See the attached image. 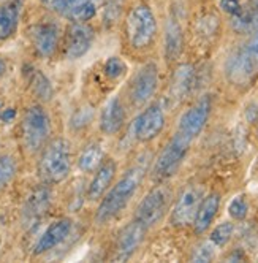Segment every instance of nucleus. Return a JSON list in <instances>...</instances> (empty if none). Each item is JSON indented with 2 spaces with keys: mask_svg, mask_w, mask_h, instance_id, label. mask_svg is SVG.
Masks as SVG:
<instances>
[{
  "mask_svg": "<svg viewBox=\"0 0 258 263\" xmlns=\"http://www.w3.org/2000/svg\"><path fill=\"white\" fill-rule=\"evenodd\" d=\"M92 118H94V111L90 108H80L71 118V125L75 128H83L92 121Z\"/></svg>",
  "mask_w": 258,
  "mask_h": 263,
  "instance_id": "nucleus-32",
  "label": "nucleus"
},
{
  "mask_svg": "<svg viewBox=\"0 0 258 263\" xmlns=\"http://www.w3.org/2000/svg\"><path fill=\"white\" fill-rule=\"evenodd\" d=\"M51 135V119L43 106L32 105L26 109L21 122L23 144L30 154L42 151Z\"/></svg>",
  "mask_w": 258,
  "mask_h": 263,
  "instance_id": "nucleus-5",
  "label": "nucleus"
},
{
  "mask_svg": "<svg viewBox=\"0 0 258 263\" xmlns=\"http://www.w3.org/2000/svg\"><path fill=\"white\" fill-rule=\"evenodd\" d=\"M16 162L11 156H0V189L8 185L16 176Z\"/></svg>",
  "mask_w": 258,
  "mask_h": 263,
  "instance_id": "nucleus-28",
  "label": "nucleus"
},
{
  "mask_svg": "<svg viewBox=\"0 0 258 263\" xmlns=\"http://www.w3.org/2000/svg\"><path fill=\"white\" fill-rule=\"evenodd\" d=\"M51 198H52V194L48 185L36 187L35 191H32V194L27 197L24 203V211H23L24 222L32 223V222L40 220L49 210Z\"/></svg>",
  "mask_w": 258,
  "mask_h": 263,
  "instance_id": "nucleus-20",
  "label": "nucleus"
},
{
  "mask_svg": "<svg viewBox=\"0 0 258 263\" xmlns=\"http://www.w3.org/2000/svg\"><path fill=\"white\" fill-rule=\"evenodd\" d=\"M203 200V189L198 185H190L187 189H184L182 194L179 195V198L176 200L173 210H171V216H170V222L173 227L177 229H184L189 227V225L193 223L196 211L200 208V203Z\"/></svg>",
  "mask_w": 258,
  "mask_h": 263,
  "instance_id": "nucleus-11",
  "label": "nucleus"
},
{
  "mask_svg": "<svg viewBox=\"0 0 258 263\" xmlns=\"http://www.w3.org/2000/svg\"><path fill=\"white\" fill-rule=\"evenodd\" d=\"M233 233H234V225L231 222H222L211 232L209 241L214 244L215 248H224L231 239Z\"/></svg>",
  "mask_w": 258,
  "mask_h": 263,
  "instance_id": "nucleus-27",
  "label": "nucleus"
},
{
  "mask_svg": "<svg viewBox=\"0 0 258 263\" xmlns=\"http://www.w3.org/2000/svg\"><path fill=\"white\" fill-rule=\"evenodd\" d=\"M249 213V203L246 200L244 195H237L231 200L230 206H228V214L234 219V220H244L246 216Z\"/></svg>",
  "mask_w": 258,
  "mask_h": 263,
  "instance_id": "nucleus-30",
  "label": "nucleus"
},
{
  "mask_svg": "<svg viewBox=\"0 0 258 263\" xmlns=\"http://www.w3.org/2000/svg\"><path fill=\"white\" fill-rule=\"evenodd\" d=\"M196 83V70L190 64H181L174 70L170 83V99L173 103H181L193 90Z\"/></svg>",
  "mask_w": 258,
  "mask_h": 263,
  "instance_id": "nucleus-18",
  "label": "nucleus"
},
{
  "mask_svg": "<svg viewBox=\"0 0 258 263\" xmlns=\"http://www.w3.org/2000/svg\"><path fill=\"white\" fill-rule=\"evenodd\" d=\"M158 87V68L155 64H144L133 77L130 87H128V97L132 105L144 106L149 102Z\"/></svg>",
  "mask_w": 258,
  "mask_h": 263,
  "instance_id": "nucleus-10",
  "label": "nucleus"
},
{
  "mask_svg": "<svg viewBox=\"0 0 258 263\" xmlns=\"http://www.w3.org/2000/svg\"><path fill=\"white\" fill-rule=\"evenodd\" d=\"M73 229V222L67 217L57 219L52 223L48 225V229L42 233V236L36 239L35 246H33V254L35 255H42L54 248H57L59 244H62L71 233Z\"/></svg>",
  "mask_w": 258,
  "mask_h": 263,
  "instance_id": "nucleus-15",
  "label": "nucleus"
},
{
  "mask_svg": "<svg viewBox=\"0 0 258 263\" xmlns=\"http://www.w3.org/2000/svg\"><path fill=\"white\" fill-rule=\"evenodd\" d=\"M170 200H171V192L168 187H165V185L154 187V189L147 192L144 198L140 201L133 219L141 222L147 229L154 227L155 223L162 220L165 213L168 211Z\"/></svg>",
  "mask_w": 258,
  "mask_h": 263,
  "instance_id": "nucleus-7",
  "label": "nucleus"
},
{
  "mask_svg": "<svg viewBox=\"0 0 258 263\" xmlns=\"http://www.w3.org/2000/svg\"><path fill=\"white\" fill-rule=\"evenodd\" d=\"M103 146L100 141H90L87 143L78 157V168L83 173H94L100 163L103 162Z\"/></svg>",
  "mask_w": 258,
  "mask_h": 263,
  "instance_id": "nucleus-24",
  "label": "nucleus"
},
{
  "mask_svg": "<svg viewBox=\"0 0 258 263\" xmlns=\"http://www.w3.org/2000/svg\"><path fill=\"white\" fill-rule=\"evenodd\" d=\"M147 227L141 222H138L136 219H133L132 222H128L125 227L119 232L116 242H114V254H113V260L114 261H127L133 257V254L138 251V248L141 246V242L147 233Z\"/></svg>",
  "mask_w": 258,
  "mask_h": 263,
  "instance_id": "nucleus-13",
  "label": "nucleus"
},
{
  "mask_svg": "<svg viewBox=\"0 0 258 263\" xmlns=\"http://www.w3.org/2000/svg\"><path fill=\"white\" fill-rule=\"evenodd\" d=\"M125 108L119 97H113L111 100H108L105 106L100 111V130L105 135H116L117 132L122 130L125 124Z\"/></svg>",
  "mask_w": 258,
  "mask_h": 263,
  "instance_id": "nucleus-19",
  "label": "nucleus"
},
{
  "mask_svg": "<svg viewBox=\"0 0 258 263\" xmlns=\"http://www.w3.org/2000/svg\"><path fill=\"white\" fill-rule=\"evenodd\" d=\"M211 109H212L211 96H203L181 116L176 132L182 137L189 138L190 141H193L203 132V128H205L211 116Z\"/></svg>",
  "mask_w": 258,
  "mask_h": 263,
  "instance_id": "nucleus-9",
  "label": "nucleus"
},
{
  "mask_svg": "<svg viewBox=\"0 0 258 263\" xmlns=\"http://www.w3.org/2000/svg\"><path fill=\"white\" fill-rule=\"evenodd\" d=\"M26 78H27V83L32 89V92L35 93L36 97H38L40 100H51L52 96H54V89L49 83V80L45 77V74L36 70L33 67H27L26 68Z\"/></svg>",
  "mask_w": 258,
  "mask_h": 263,
  "instance_id": "nucleus-26",
  "label": "nucleus"
},
{
  "mask_svg": "<svg viewBox=\"0 0 258 263\" xmlns=\"http://www.w3.org/2000/svg\"><path fill=\"white\" fill-rule=\"evenodd\" d=\"M23 11V0H7L0 5V42H5L14 35Z\"/></svg>",
  "mask_w": 258,
  "mask_h": 263,
  "instance_id": "nucleus-21",
  "label": "nucleus"
},
{
  "mask_svg": "<svg viewBox=\"0 0 258 263\" xmlns=\"http://www.w3.org/2000/svg\"><path fill=\"white\" fill-rule=\"evenodd\" d=\"M219 208H220V195L212 192L209 195H206L205 198L201 200L200 203V208L196 211V216H195V220H193V230L195 233L201 235L205 233L206 230H209L211 223L214 222L217 213H219Z\"/></svg>",
  "mask_w": 258,
  "mask_h": 263,
  "instance_id": "nucleus-22",
  "label": "nucleus"
},
{
  "mask_svg": "<svg viewBox=\"0 0 258 263\" xmlns=\"http://www.w3.org/2000/svg\"><path fill=\"white\" fill-rule=\"evenodd\" d=\"M125 36L133 49H147L157 36V20L146 4L135 5L125 17Z\"/></svg>",
  "mask_w": 258,
  "mask_h": 263,
  "instance_id": "nucleus-4",
  "label": "nucleus"
},
{
  "mask_svg": "<svg viewBox=\"0 0 258 263\" xmlns=\"http://www.w3.org/2000/svg\"><path fill=\"white\" fill-rule=\"evenodd\" d=\"M243 5L244 4L241 0H220V8H222L227 14H230L231 17L243 10Z\"/></svg>",
  "mask_w": 258,
  "mask_h": 263,
  "instance_id": "nucleus-34",
  "label": "nucleus"
},
{
  "mask_svg": "<svg viewBox=\"0 0 258 263\" xmlns=\"http://www.w3.org/2000/svg\"><path fill=\"white\" fill-rule=\"evenodd\" d=\"M14 116H16V111H14L13 108H8V109H5V108H4V111H2V121H4V122L11 121Z\"/></svg>",
  "mask_w": 258,
  "mask_h": 263,
  "instance_id": "nucleus-35",
  "label": "nucleus"
},
{
  "mask_svg": "<svg viewBox=\"0 0 258 263\" xmlns=\"http://www.w3.org/2000/svg\"><path fill=\"white\" fill-rule=\"evenodd\" d=\"M231 26L236 32H252L258 27V0H249L243 10L231 17Z\"/></svg>",
  "mask_w": 258,
  "mask_h": 263,
  "instance_id": "nucleus-25",
  "label": "nucleus"
},
{
  "mask_svg": "<svg viewBox=\"0 0 258 263\" xmlns=\"http://www.w3.org/2000/svg\"><path fill=\"white\" fill-rule=\"evenodd\" d=\"M192 143L193 141H190L189 138L182 137L181 134L176 132L173 138L165 144L162 153L158 154V157L154 162V166H152L154 181L163 182V181L173 178L181 168L184 159L187 157Z\"/></svg>",
  "mask_w": 258,
  "mask_h": 263,
  "instance_id": "nucleus-6",
  "label": "nucleus"
},
{
  "mask_svg": "<svg viewBox=\"0 0 258 263\" xmlns=\"http://www.w3.org/2000/svg\"><path fill=\"white\" fill-rule=\"evenodd\" d=\"M165 122H167V115H165L163 105L160 102L152 103L144 108L132 122V137L138 143H149L162 134Z\"/></svg>",
  "mask_w": 258,
  "mask_h": 263,
  "instance_id": "nucleus-8",
  "label": "nucleus"
},
{
  "mask_svg": "<svg viewBox=\"0 0 258 263\" xmlns=\"http://www.w3.org/2000/svg\"><path fill=\"white\" fill-rule=\"evenodd\" d=\"M2 111H4V102L0 100V121H2Z\"/></svg>",
  "mask_w": 258,
  "mask_h": 263,
  "instance_id": "nucleus-37",
  "label": "nucleus"
},
{
  "mask_svg": "<svg viewBox=\"0 0 258 263\" xmlns=\"http://www.w3.org/2000/svg\"><path fill=\"white\" fill-rule=\"evenodd\" d=\"M219 26V20H217V16L214 14H208L205 16L203 20L198 23V30L201 35H205V36H209L212 33H215V29Z\"/></svg>",
  "mask_w": 258,
  "mask_h": 263,
  "instance_id": "nucleus-33",
  "label": "nucleus"
},
{
  "mask_svg": "<svg viewBox=\"0 0 258 263\" xmlns=\"http://www.w3.org/2000/svg\"><path fill=\"white\" fill-rule=\"evenodd\" d=\"M149 168V156H141L135 163L122 175V178L108 189V192L102 197L100 204L95 213V222L98 225H105L114 220L132 201L143 179Z\"/></svg>",
  "mask_w": 258,
  "mask_h": 263,
  "instance_id": "nucleus-1",
  "label": "nucleus"
},
{
  "mask_svg": "<svg viewBox=\"0 0 258 263\" xmlns=\"http://www.w3.org/2000/svg\"><path fill=\"white\" fill-rule=\"evenodd\" d=\"M49 4L71 23H87L97 14L95 0H49Z\"/></svg>",
  "mask_w": 258,
  "mask_h": 263,
  "instance_id": "nucleus-14",
  "label": "nucleus"
},
{
  "mask_svg": "<svg viewBox=\"0 0 258 263\" xmlns=\"http://www.w3.org/2000/svg\"><path fill=\"white\" fill-rule=\"evenodd\" d=\"M214 249H215V246L211 241L201 242L192 254V261H209V260H212L214 258Z\"/></svg>",
  "mask_w": 258,
  "mask_h": 263,
  "instance_id": "nucleus-31",
  "label": "nucleus"
},
{
  "mask_svg": "<svg viewBox=\"0 0 258 263\" xmlns=\"http://www.w3.org/2000/svg\"><path fill=\"white\" fill-rule=\"evenodd\" d=\"M117 173V163L114 159H106L100 163V166L94 172L89 187H87V198L90 201L102 200V197L108 192L109 187L113 185L114 178Z\"/></svg>",
  "mask_w": 258,
  "mask_h": 263,
  "instance_id": "nucleus-17",
  "label": "nucleus"
},
{
  "mask_svg": "<svg viewBox=\"0 0 258 263\" xmlns=\"http://www.w3.org/2000/svg\"><path fill=\"white\" fill-rule=\"evenodd\" d=\"M7 73V61L4 58H0V78Z\"/></svg>",
  "mask_w": 258,
  "mask_h": 263,
  "instance_id": "nucleus-36",
  "label": "nucleus"
},
{
  "mask_svg": "<svg viewBox=\"0 0 258 263\" xmlns=\"http://www.w3.org/2000/svg\"><path fill=\"white\" fill-rule=\"evenodd\" d=\"M71 172V144L65 138L46 143L38 162V175L45 184H59Z\"/></svg>",
  "mask_w": 258,
  "mask_h": 263,
  "instance_id": "nucleus-3",
  "label": "nucleus"
},
{
  "mask_svg": "<svg viewBox=\"0 0 258 263\" xmlns=\"http://www.w3.org/2000/svg\"><path fill=\"white\" fill-rule=\"evenodd\" d=\"M61 29L56 23H40L30 29V40L35 48L43 58H49L56 52L59 46Z\"/></svg>",
  "mask_w": 258,
  "mask_h": 263,
  "instance_id": "nucleus-16",
  "label": "nucleus"
},
{
  "mask_svg": "<svg viewBox=\"0 0 258 263\" xmlns=\"http://www.w3.org/2000/svg\"><path fill=\"white\" fill-rule=\"evenodd\" d=\"M95 32L87 23H71L65 32L64 52L70 61L81 59L94 45Z\"/></svg>",
  "mask_w": 258,
  "mask_h": 263,
  "instance_id": "nucleus-12",
  "label": "nucleus"
},
{
  "mask_svg": "<svg viewBox=\"0 0 258 263\" xmlns=\"http://www.w3.org/2000/svg\"><path fill=\"white\" fill-rule=\"evenodd\" d=\"M225 77L237 89H247L258 78V27L227 59Z\"/></svg>",
  "mask_w": 258,
  "mask_h": 263,
  "instance_id": "nucleus-2",
  "label": "nucleus"
},
{
  "mask_svg": "<svg viewBox=\"0 0 258 263\" xmlns=\"http://www.w3.org/2000/svg\"><path fill=\"white\" fill-rule=\"evenodd\" d=\"M103 73L108 80H121L127 73V64L121 58H109L103 65Z\"/></svg>",
  "mask_w": 258,
  "mask_h": 263,
  "instance_id": "nucleus-29",
  "label": "nucleus"
},
{
  "mask_svg": "<svg viewBox=\"0 0 258 263\" xmlns=\"http://www.w3.org/2000/svg\"><path fill=\"white\" fill-rule=\"evenodd\" d=\"M184 49V32L176 17H170L165 27V58L174 62L181 58Z\"/></svg>",
  "mask_w": 258,
  "mask_h": 263,
  "instance_id": "nucleus-23",
  "label": "nucleus"
}]
</instances>
